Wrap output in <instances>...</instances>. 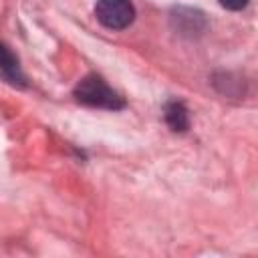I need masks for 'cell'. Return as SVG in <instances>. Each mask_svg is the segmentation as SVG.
Segmentation results:
<instances>
[{"instance_id": "obj_1", "label": "cell", "mask_w": 258, "mask_h": 258, "mask_svg": "<svg viewBox=\"0 0 258 258\" xmlns=\"http://www.w3.org/2000/svg\"><path fill=\"white\" fill-rule=\"evenodd\" d=\"M75 97L79 103L83 105H89V107H99V109H111V111H117V109H123L125 107V101L119 93H115L103 77L99 75H87L79 81V85L75 87Z\"/></svg>"}, {"instance_id": "obj_2", "label": "cell", "mask_w": 258, "mask_h": 258, "mask_svg": "<svg viewBox=\"0 0 258 258\" xmlns=\"http://www.w3.org/2000/svg\"><path fill=\"white\" fill-rule=\"evenodd\" d=\"M95 16L105 28L123 30L133 22L135 8L129 0H97Z\"/></svg>"}, {"instance_id": "obj_3", "label": "cell", "mask_w": 258, "mask_h": 258, "mask_svg": "<svg viewBox=\"0 0 258 258\" xmlns=\"http://www.w3.org/2000/svg\"><path fill=\"white\" fill-rule=\"evenodd\" d=\"M163 117H165V123L171 127V131H187L189 127V115H187V109L181 101H169L163 109Z\"/></svg>"}, {"instance_id": "obj_4", "label": "cell", "mask_w": 258, "mask_h": 258, "mask_svg": "<svg viewBox=\"0 0 258 258\" xmlns=\"http://www.w3.org/2000/svg\"><path fill=\"white\" fill-rule=\"evenodd\" d=\"M173 20L177 22V30L181 34H196V32H202L206 26L202 14L198 10H189V8H179L175 12Z\"/></svg>"}, {"instance_id": "obj_5", "label": "cell", "mask_w": 258, "mask_h": 258, "mask_svg": "<svg viewBox=\"0 0 258 258\" xmlns=\"http://www.w3.org/2000/svg\"><path fill=\"white\" fill-rule=\"evenodd\" d=\"M2 75L4 79L10 83V85H20L24 87V75L20 71V64H18V58L10 52V48L4 44L2 46Z\"/></svg>"}, {"instance_id": "obj_6", "label": "cell", "mask_w": 258, "mask_h": 258, "mask_svg": "<svg viewBox=\"0 0 258 258\" xmlns=\"http://www.w3.org/2000/svg\"><path fill=\"white\" fill-rule=\"evenodd\" d=\"M226 10H242L248 6L250 0H218Z\"/></svg>"}]
</instances>
